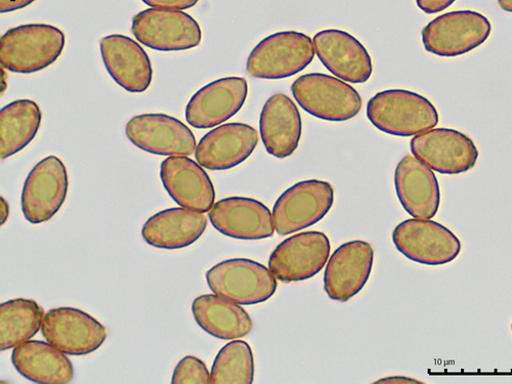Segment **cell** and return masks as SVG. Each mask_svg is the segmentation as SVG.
Returning <instances> with one entry per match:
<instances>
[{"label": "cell", "instance_id": "1", "mask_svg": "<svg viewBox=\"0 0 512 384\" xmlns=\"http://www.w3.org/2000/svg\"><path fill=\"white\" fill-rule=\"evenodd\" d=\"M367 117L378 131L403 138L431 131L439 123L431 101L405 90L376 94L368 102Z\"/></svg>", "mask_w": 512, "mask_h": 384}, {"label": "cell", "instance_id": "2", "mask_svg": "<svg viewBox=\"0 0 512 384\" xmlns=\"http://www.w3.org/2000/svg\"><path fill=\"white\" fill-rule=\"evenodd\" d=\"M64 47L65 35L59 28L47 24L22 25L10 29L0 39V63L14 73H35L54 64Z\"/></svg>", "mask_w": 512, "mask_h": 384}, {"label": "cell", "instance_id": "3", "mask_svg": "<svg viewBox=\"0 0 512 384\" xmlns=\"http://www.w3.org/2000/svg\"><path fill=\"white\" fill-rule=\"evenodd\" d=\"M311 37L296 31H283L266 37L250 53L247 72L259 79H284L305 70L314 60Z\"/></svg>", "mask_w": 512, "mask_h": 384}, {"label": "cell", "instance_id": "4", "mask_svg": "<svg viewBox=\"0 0 512 384\" xmlns=\"http://www.w3.org/2000/svg\"><path fill=\"white\" fill-rule=\"evenodd\" d=\"M291 93L305 111L326 121H348L362 109V98L350 84L322 73L296 79Z\"/></svg>", "mask_w": 512, "mask_h": 384}, {"label": "cell", "instance_id": "5", "mask_svg": "<svg viewBox=\"0 0 512 384\" xmlns=\"http://www.w3.org/2000/svg\"><path fill=\"white\" fill-rule=\"evenodd\" d=\"M276 279L267 267L246 259L222 262L206 273L213 293L242 306L269 301L277 290Z\"/></svg>", "mask_w": 512, "mask_h": 384}, {"label": "cell", "instance_id": "6", "mask_svg": "<svg viewBox=\"0 0 512 384\" xmlns=\"http://www.w3.org/2000/svg\"><path fill=\"white\" fill-rule=\"evenodd\" d=\"M492 31L489 20L477 12L458 11L442 15L421 32L425 51L453 58L474 51L486 42Z\"/></svg>", "mask_w": 512, "mask_h": 384}, {"label": "cell", "instance_id": "7", "mask_svg": "<svg viewBox=\"0 0 512 384\" xmlns=\"http://www.w3.org/2000/svg\"><path fill=\"white\" fill-rule=\"evenodd\" d=\"M334 202L332 186L323 181L309 180L286 190L273 209L276 232L287 236L307 229L323 220Z\"/></svg>", "mask_w": 512, "mask_h": 384}, {"label": "cell", "instance_id": "8", "mask_svg": "<svg viewBox=\"0 0 512 384\" xmlns=\"http://www.w3.org/2000/svg\"><path fill=\"white\" fill-rule=\"evenodd\" d=\"M132 32L142 45L160 52L186 51L202 40L199 24L175 10L149 9L133 18Z\"/></svg>", "mask_w": 512, "mask_h": 384}, {"label": "cell", "instance_id": "9", "mask_svg": "<svg viewBox=\"0 0 512 384\" xmlns=\"http://www.w3.org/2000/svg\"><path fill=\"white\" fill-rule=\"evenodd\" d=\"M69 188L67 169L61 159L49 156L29 173L21 196L25 219L38 225L52 220L63 206Z\"/></svg>", "mask_w": 512, "mask_h": 384}, {"label": "cell", "instance_id": "10", "mask_svg": "<svg viewBox=\"0 0 512 384\" xmlns=\"http://www.w3.org/2000/svg\"><path fill=\"white\" fill-rule=\"evenodd\" d=\"M393 241L407 259L421 265H447L461 251L457 236L431 220L412 219L401 223L393 233Z\"/></svg>", "mask_w": 512, "mask_h": 384}, {"label": "cell", "instance_id": "11", "mask_svg": "<svg viewBox=\"0 0 512 384\" xmlns=\"http://www.w3.org/2000/svg\"><path fill=\"white\" fill-rule=\"evenodd\" d=\"M413 155L442 175H460L475 167L479 151L472 139L451 128H435L411 140Z\"/></svg>", "mask_w": 512, "mask_h": 384}, {"label": "cell", "instance_id": "12", "mask_svg": "<svg viewBox=\"0 0 512 384\" xmlns=\"http://www.w3.org/2000/svg\"><path fill=\"white\" fill-rule=\"evenodd\" d=\"M49 344L70 356H85L99 350L108 336L107 329L94 317L73 308L47 313L41 326Z\"/></svg>", "mask_w": 512, "mask_h": 384}, {"label": "cell", "instance_id": "13", "mask_svg": "<svg viewBox=\"0 0 512 384\" xmlns=\"http://www.w3.org/2000/svg\"><path fill=\"white\" fill-rule=\"evenodd\" d=\"M330 241L322 232H305L280 243L269 260L274 276L284 282H300L313 278L326 265Z\"/></svg>", "mask_w": 512, "mask_h": 384}, {"label": "cell", "instance_id": "14", "mask_svg": "<svg viewBox=\"0 0 512 384\" xmlns=\"http://www.w3.org/2000/svg\"><path fill=\"white\" fill-rule=\"evenodd\" d=\"M125 134L136 147L161 156H190L196 138L179 119L166 114H143L127 122Z\"/></svg>", "mask_w": 512, "mask_h": 384}, {"label": "cell", "instance_id": "15", "mask_svg": "<svg viewBox=\"0 0 512 384\" xmlns=\"http://www.w3.org/2000/svg\"><path fill=\"white\" fill-rule=\"evenodd\" d=\"M373 261V247L365 241H351L337 248L324 275V289L329 298L349 302L368 282Z\"/></svg>", "mask_w": 512, "mask_h": 384}, {"label": "cell", "instance_id": "16", "mask_svg": "<svg viewBox=\"0 0 512 384\" xmlns=\"http://www.w3.org/2000/svg\"><path fill=\"white\" fill-rule=\"evenodd\" d=\"M248 84L241 77L213 81L199 90L189 101L186 120L198 130L216 127L236 115L244 106Z\"/></svg>", "mask_w": 512, "mask_h": 384}, {"label": "cell", "instance_id": "17", "mask_svg": "<svg viewBox=\"0 0 512 384\" xmlns=\"http://www.w3.org/2000/svg\"><path fill=\"white\" fill-rule=\"evenodd\" d=\"M209 220L220 233L239 240H262L274 235V219L262 202L246 197L220 200L209 211Z\"/></svg>", "mask_w": 512, "mask_h": 384}, {"label": "cell", "instance_id": "18", "mask_svg": "<svg viewBox=\"0 0 512 384\" xmlns=\"http://www.w3.org/2000/svg\"><path fill=\"white\" fill-rule=\"evenodd\" d=\"M314 48L322 64L339 79L351 83H364L370 79L372 59L350 33L338 29L320 31L314 37Z\"/></svg>", "mask_w": 512, "mask_h": 384}, {"label": "cell", "instance_id": "19", "mask_svg": "<svg viewBox=\"0 0 512 384\" xmlns=\"http://www.w3.org/2000/svg\"><path fill=\"white\" fill-rule=\"evenodd\" d=\"M100 48L109 75L123 90L140 94L149 89L153 78L152 64L138 42L114 34L101 39Z\"/></svg>", "mask_w": 512, "mask_h": 384}, {"label": "cell", "instance_id": "20", "mask_svg": "<svg viewBox=\"0 0 512 384\" xmlns=\"http://www.w3.org/2000/svg\"><path fill=\"white\" fill-rule=\"evenodd\" d=\"M258 144L255 128L245 123H227L200 140L195 157L209 170H228L249 158Z\"/></svg>", "mask_w": 512, "mask_h": 384}, {"label": "cell", "instance_id": "21", "mask_svg": "<svg viewBox=\"0 0 512 384\" xmlns=\"http://www.w3.org/2000/svg\"><path fill=\"white\" fill-rule=\"evenodd\" d=\"M160 179L168 195L184 208L205 213L215 204V187L205 170L186 156L166 158Z\"/></svg>", "mask_w": 512, "mask_h": 384}, {"label": "cell", "instance_id": "22", "mask_svg": "<svg viewBox=\"0 0 512 384\" xmlns=\"http://www.w3.org/2000/svg\"><path fill=\"white\" fill-rule=\"evenodd\" d=\"M395 185L402 206L413 219L436 217L441 202L440 186L428 165L407 155L396 168Z\"/></svg>", "mask_w": 512, "mask_h": 384}, {"label": "cell", "instance_id": "23", "mask_svg": "<svg viewBox=\"0 0 512 384\" xmlns=\"http://www.w3.org/2000/svg\"><path fill=\"white\" fill-rule=\"evenodd\" d=\"M260 132L270 155L283 159L296 151L302 138L303 122L300 111L288 96L276 94L266 102Z\"/></svg>", "mask_w": 512, "mask_h": 384}, {"label": "cell", "instance_id": "24", "mask_svg": "<svg viewBox=\"0 0 512 384\" xmlns=\"http://www.w3.org/2000/svg\"><path fill=\"white\" fill-rule=\"evenodd\" d=\"M207 227L202 212L188 208H170L156 213L144 225L142 236L151 246L181 249L195 243Z\"/></svg>", "mask_w": 512, "mask_h": 384}, {"label": "cell", "instance_id": "25", "mask_svg": "<svg viewBox=\"0 0 512 384\" xmlns=\"http://www.w3.org/2000/svg\"><path fill=\"white\" fill-rule=\"evenodd\" d=\"M12 363L23 377L35 383L64 384L74 377L72 363L64 353L40 340H28L16 347Z\"/></svg>", "mask_w": 512, "mask_h": 384}, {"label": "cell", "instance_id": "26", "mask_svg": "<svg viewBox=\"0 0 512 384\" xmlns=\"http://www.w3.org/2000/svg\"><path fill=\"white\" fill-rule=\"evenodd\" d=\"M197 324L213 337L232 340L252 331L253 323L246 311L219 295H201L192 304Z\"/></svg>", "mask_w": 512, "mask_h": 384}, {"label": "cell", "instance_id": "27", "mask_svg": "<svg viewBox=\"0 0 512 384\" xmlns=\"http://www.w3.org/2000/svg\"><path fill=\"white\" fill-rule=\"evenodd\" d=\"M41 118L39 106L30 100H18L0 110V156L3 160L34 140Z\"/></svg>", "mask_w": 512, "mask_h": 384}, {"label": "cell", "instance_id": "28", "mask_svg": "<svg viewBox=\"0 0 512 384\" xmlns=\"http://www.w3.org/2000/svg\"><path fill=\"white\" fill-rule=\"evenodd\" d=\"M45 313L36 302L18 298L0 306V350L16 348L30 340L44 322Z\"/></svg>", "mask_w": 512, "mask_h": 384}, {"label": "cell", "instance_id": "29", "mask_svg": "<svg viewBox=\"0 0 512 384\" xmlns=\"http://www.w3.org/2000/svg\"><path fill=\"white\" fill-rule=\"evenodd\" d=\"M211 383L250 384L254 377L251 348L245 341L234 340L218 354L211 368Z\"/></svg>", "mask_w": 512, "mask_h": 384}, {"label": "cell", "instance_id": "30", "mask_svg": "<svg viewBox=\"0 0 512 384\" xmlns=\"http://www.w3.org/2000/svg\"><path fill=\"white\" fill-rule=\"evenodd\" d=\"M173 384H208L211 374L199 359L188 356L180 361L173 374Z\"/></svg>", "mask_w": 512, "mask_h": 384}, {"label": "cell", "instance_id": "31", "mask_svg": "<svg viewBox=\"0 0 512 384\" xmlns=\"http://www.w3.org/2000/svg\"><path fill=\"white\" fill-rule=\"evenodd\" d=\"M142 2L152 9L183 11L195 7L199 0H142Z\"/></svg>", "mask_w": 512, "mask_h": 384}, {"label": "cell", "instance_id": "32", "mask_svg": "<svg viewBox=\"0 0 512 384\" xmlns=\"http://www.w3.org/2000/svg\"><path fill=\"white\" fill-rule=\"evenodd\" d=\"M456 0H416L417 7L425 14H437L452 6Z\"/></svg>", "mask_w": 512, "mask_h": 384}, {"label": "cell", "instance_id": "33", "mask_svg": "<svg viewBox=\"0 0 512 384\" xmlns=\"http://www.w3.org/2000/svg\"><path fill=\"white\" fill-rule=\"evenodd\" d=\"M34 2L35 0H0V13L15 12L30 6Z\"/></svg>", "mask_w": 512, "mask_h": 384}, {"label": "cell", "instance_id": "34", "mask_svg": "<svg viewBox=\"0 0 512 384\" xmlns=\"http://www.w3.org/2000/svg\"><path fill=\"white\" fill-rule=\"evenodd\" d=\"M376 383H398V384H407V383H421L420 381H417L415 379H411L409 377H403V376H393V377H387L384 379H380L376 381Z\"/></svg>", "mask_w": 512, "mask_h": 384}, {"label": "cell", "instance_id": "35", "mask_svg": "<svg viewBox=\"0 0 512 384\" xmlns=\"http://www.w3.org/2000/svg\"><path fill=\"white\" fill-rule=\"evenodd\" d=\"M0 200H2V225H4L8 220L10 211L7 201L3 197Z\"/></svg>", "mask_w": 512, "mask_h": 384}, {"label": "cell", "instance_id": "36", "mask_svg": "<svg viewBox=\"0 0 512 384\" xmlns=\"http://www.w3.org/2000/svg\"><path fill=\"white\" fill-rule=\"evenodd\" d=\"M500 8L508 13H512V0H498Z\"/></svg>", "mask_w": 512, "mask_h": 384}, {"label": "cell", "instance_id": "37", "mask_svg": "<svg viewBox=\"0 0 512 384\" xmlns=\"http://www.w3.org/2000/svg\"><path fill=\"white\" fill-rule=\"evenodd\" d=\"M511 329H512V325H511Z\"/></svg>", "mask_w": 512, "mask_h": 384}]
</instances>
